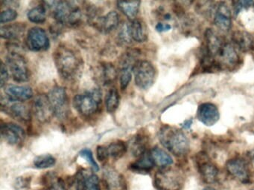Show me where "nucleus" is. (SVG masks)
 Segmentation results:
<instances>
[{"instance_id": "1", "label": "nucleus", "mask_w": 254, "mask_h": 190, "mask_svg": "<svg viewBox=\"0 0 254 190\" xmlns=\"http://www.w3.org/2000/svg\"><path fill=\"white\" fill-rule=\"evenodd\" d=\"M54 62L61 77L67 80L76 78L82 66L76 52L64 46H59L55 51Z\"/></svg>"}, {"instance_id": "2", "label": "nucleus", "mask_w": 254, "mask_h": 190, "mask_svg": "<svg viewBox=\"0 0 254 190\" xmlns=\"http://www.w3.org/2000/svg\"><path fill=\"white\" fill-rule=\"evenodd\" d=\"M159 140L162 145L176 156H183L189 150V142L184 132L177 128L164 126L160 129Z\"/></svg>"}, {"instance_id": "3", "label": "nucleus", "mask_w": 254, "mask_h": 190, "mask_svg": "<svg viewBox=\"0 0 254 190\" xmlns=\"http://www.w3.org/2000/svg\"><path fill=\"white\" fill-rule=\"evenodd\" d=\"M53 8V16L60 25H78L82 19V11L74 1H48L45 2Z\"/></svg>"}, {"instance_id": "4", "label": "nucleus", "mask_w": 254, "mask_h": 190, "mask_svg": "<svg viewBox=\"0 0 254 190\" xmlns=\"http://www.w3.org/2000/svg\"><path fill=\"white\" fill-rule=\"evenodd\" d=\"M102 93L99 89L79 94L75 96L73 105L76 111L84 117H90L97 112L102 103Z\"/></svg>"}, {"instance_id": "5", "label": "nucleus", "mask_w": 254, "mask_h": 190, "mask_svg": "<svg viewBox=\"0 0 254 190\" xmlns=\"http://www.w3.org/2000/svg\"><path fill=\"white\" fill-rule=\"evenodd\" d=\"M53 114L59 120L67 117L69 113V98L65 88L56 86L48 95Z\"/></svg>"}, {"instance_id": "6", "label": "nucleus", "mask_w": 254, "mask_h": 190, "mask_svg": "<svg viewBox=\"0 0 254 190\" xmlns=\"http://www.w3.org/2000/svg\"><path fill=\"white\" fill-rule=\"evenodd\" d=\"M7 67L15 81L23 83L30 79V71L24 56L11 50L7 56Z\"/></svg>"}, {"instance_id": "7", "label": "nucleus", "mask_w": 254, "mask_h": 190, "mask_svg": "<svg viewBox=\"0 0 254 190\" xmlns=\"http://www.w3.org/2000/svg\"><path fill=\"white\" fill-rule=\"evenodd\" d=\"M133 72L136 86L140 89H149L155 81L156 69L149 61H138L133 67Z\"/></svg>"}, {"instance_id": "8", "label": "nucleus", "mask_w": 254, "mask_h": 190, "mask_svg": "<svg viewBox=\"0 0 254 190\" xmlns=\"http://www.w3.org/2000/svg\"><path fill=\"white\" fill-rule=\"evenodd\" d=\"M154 185L158 190H180L182 187V177L176 171L162 170L154 177Z\"/></svg>"}, {"instance_id": "9", "label": "nucleus", "mask_w": 254, "mask_h": 190, "mask_svg": "<svg viewBox=\"0 0 254 190\" xmlns=\"http://www.w3.org/2000/svg\"><path fill=\"white\" fill-rule=\"evenodd\" d=\"M1 108L5 114L19 121L28 122L30 120V110L23 102L10 100L6 96H2Z\"/></svg>"}, {"instance_id": "10", "label": "nucleus", "mask_w": 254, "mask_h": 190, "mask_svg": "<svg viewBox=\"0 0 254 190\" xmlns=\"http://www.w3.org/2000/svg\"><path fill=\"white\" fill-rule=\"evenodd\" d=\"M26 45L32 51H44L50 47V39L45 30L33 27L28 31Z\"/></svg>"}, {"instance_id": "11", "label": "nucleus", "mask_w": 254, "mask_h": 190, "mask_svg": "<svg viewBox=\"0 0 254 190\" xmlns=\"http://www.w3.org/2000/svg\"><path fill=\"white\" fill-rule=\"evenodd\" d=\"M212 16L218 29L224 32L230 31L232 27L231 11L227 3H218L212 9Z\"/></svg>"}, {"instance_id": "12", "label": "nucleus", "mask_w": 254, "mask_h": 190, "mask_svg": "<svg viewBox=\"0 0 254 190\" xmlns=\"http://www.w3.org/2000/svg\"><path fill=\"white\" fill-rule=\"evenodd\" d=\"M32 111L35 117L41 123L50 121L53 114V108L48 96L39 95L35 98L32 104Z\"/></svg>"}, {"instance_id": "13", "label": "nucleus", "mask_w": 254, "mask_h": 190, "mask_svg": "<svg viewBox=\"0 0 254 190\" xmlns=\"http://www.w3.org/2000/svg\"><path fill=\"white\" fill-rule=\"evenodd\" d=\"M2 137L8 144L18 145L23 143L26 138L25 130L16 123H7L1 126Z\"/></svg>"}, {"instance_id": "14", "label": "nucleus", "mask_w": 254, "mask_h": 190, "mask_svg": "<svg viewBox=\"0 0 254 190\" xmlns=\"http://www.w3.org/2000/svg\"><path fill=\"white\" fill-rule=\"evenodd\" d=\"M90 22L99 31L104 33H110L115 30L120 23V17L117 12L110 11L103 16H96Z\"/></svg>"}, {"instance_id": "15", "label": "nucleus", "mask_w": 254, "mask_h": 190, "mask_svg": "<svg viewBox=\"0 0 254 190\" xmlns=\"http://www.w3.org/2000/svg\"><path fill=\"white\" fill-rule=\"evenodd\" d=\"M220 114L216 105L209 102L201 104L197 110V118L205 126H212L219 120Z\"/></svg>"}, {"instance_id": "16", "label": "nucleus", "mask_w": 254, "mask_h": 190, "mask_svg": "<svg viewBox=\"0 0 254 190\" xmlns=\"http://www.w3.org/2000/svg\"><path fill=\"white\" fill-rule=\"evenodd\" d=\"M5 96L10 100L23 102L33 96L32 89L28 86L8 85L5 87Z\"/></svg>"}, {"instance_id": "17", "label": "nucleus", "mask_w": 254, "mask_h": 190, "mask_svg": "<svg viewBox=\"0 0 254 190\" xmlns=\"http://www.w3.org/2000/svg\"><path fill=\"white\" fill-rule=\"evenodd\" d=\"M75 182L77 190H101L97 175L86 170L78 172Z\"/></svg>"}, {"instance_id": "18", "label": "nucleus", "mask_w": 254, "mask_h": 190, "mask_svg": "<svg viewBox=\"0 0 254 190\" xmlns=\"http://www.w3.org/2000/svg\"><path fill=\"white\" fill-rule=\"evenodd\" d=\"M104 182L108 190H126V184L121 174L115 169L107 167L104 170Z\"/></svg>"}, {"instance_id": "19", "label": "nucleus", "mask_w": 254, "mask_h": 190, "mask_svg": "<svg viewBox=\"0 0 254 190\" xmlns=\"http://www.w3.org/2000/svg\"><path fill=\"white\" fill-rule=\"evenodd\" d=\"M226 167L227 172L232 176L242 182H248L249 180V172L245 160L240 158L232 159L227 162Z\"/></svg>"}, {"instance_id": "20", "label": "nucleus", "mask_w": 254, "mask_h": 190, "mask_svg": "<svg viewBox=\"0 0 254 190\" xmlns=\"http://www.w3.org/2000/svg\"><path fill=\"white\" fill-rule=\"evenodd\" d=\"M232 43L238 50L248 51L254 46V40L252 35L246 31H238L233 33Z\"/></svg>"}, {"instance_id": "21", "label": "nucleus", "mask_w": 254, "mask_h": 190, "mask_svg": "<svg viewBox=\"0 0 254 190\" xmlns=\"http://www.w3.org/2000/svg\"><path fill=\"white\" fill-rule=\"evenodd\" d=\"M26 25L23 23H14L3 25L0 28V35L6 40H19L23 37Z\"/></svg>"}, {"instance_id": "22", "label": "nucleus", "mask_w": 254, "mask_h": 190, "mask_svg": "<svg viewBox=\"0 0 254 190\" xmlns=\"http://www.w3.org/2000/svg\"><path fill=\"white\" fill-rule=\"evenodd\" d=\"M129 31L132 40L138 43H143L148 38L146 25L139 19H134L128 22Z\"/></svg>"}, {"instance_id": "23", "label": "nucleus", "mask_w": 254, "mask_h": 190, "mask_svg": "<svg viewBox=\"0 0 254 190\" xmlns=\"http://www.w3.org/2000/svg\"><path fill=\"white\" fill-rule=\"evenodd\" d=\"M198 167L199 172L206 182L213 183L216 180L218 173V169L209 160L205 159L203 161H200Z\"/></svg>"}, {"instance_id": "24", "label": "nucleus", "mask_w": 254, "mask_h": 190, "mask_svg": "<svg viewBox=\"0 0 254 190\" xmlns=\"http://www.w3.org/2000/svg\"><path fill=\"white\" fill-rule=\"evenodd\" d=\"M140 1H117L119 10L128 19L134 20L139 13Z\"/></svg>"}, {"instance_id": "25", "label": "nucleus", "mask_w": 254, "mask_h": 190, "mask_svg": "<svg viewBox=\"0 0 254 190\" xmlns=\"http://www.w3.org/2000/svg\"><path fill=\"white\" fill-rule=\"evenodd\" d=\"M154 164L160 167H166L173 163L172 157L167 152L158 147L153 148L151 152Z\"/></svg>"}, {"instance_id": "26", "label": "nucleus", "mask_w": 254, "mask_h": 190, "mask_svg": "<svg viewBox=\"0 0 254 190\" xmlns=\"http://www.w3.org/2000/svg\"><path fill=\"white\" fill-rule=\"evenodd\" d=\"M147 140L144 135L138 134L132 140L130 143V151L135 157H141L146 152Z\"/></svg>"}, {"instance_id": "27", "label": "nucleus", "mask_w": 254, "mask_h": 190, "mask_svg": "<svg viewBox=\"0 0 254 190\" xmlns=\"http://www.w3.org/2000/svg\"><path fill=\"white\" fill-rule=\"evenodd\" d=\"M154 165V162L151 157V154L146 151L139 157V160L137 161L132 164L131 168L134 170L139 171V172H148L152 169Z\"/></svg>"}, {"instance_id": "28", "label": "nucleus", "mask_w": 254, "mask_h": 190, "mask_svg": "<svg viewBox=\"0 0 254 190\" xmlns=\"http://www.w3.org/2000/svg\"><path fill=\"white\" fill-rule=\"evenodd\" d=\"M120 104V95L115 88L110 89L105 97V107L108 112L113 113L118 108Z\"/></svg>"}, {"instance_id": "29", "label": "nucleus", "mask_w": 254, "mask_h": 190, "mask_svg": "<svg viewBox=\"0 0 254 190\" xmlns=\"http://www.w3.org/2000/svg\"><path fill=\"white\" fill-rule=\"evenodd\" d=\"M27 16L29 21L33 23H43L47 19V7L44 5L36 6L28 12Z\"/></svg>"}, {"instance_id": "30", "label": "nucleus", "mask_w": 254, "mask_h": 190, "mask_svg": "<svg viewBox=\"0 0 254 190\" xmlns=\"http://www.w3.org/2000/svg\"><path fill=\"white\" fill-rule=\"evenodd\" d=\"M102 82L105 85H110L115 81L117 77V70L111 63H105L102 67Z\"/></svg>"}, {"instance_id": "31", "label": "nucleus", "mask_w": 254, "mask_h": 190, "mask_svg": "<svg viewBox=\"0 0 254 190\" xmlns=\"http://www.w3.org/2000/svg\"><path fill=\"white\" fill-rule=\"evenodd\" d=\"M108 155L113 158H120L126 152V144L123 141H116L110 144L108 147Z\"/></svg>"}, {"instance_id": "32", "label": "nucleus", "mask_w": 254, "mask_h": 190, "mask_svg": "<svg viewBox=\"0 0 254 190\" xmlns=\"http://www.w3.org/2000/svg\"><path fill=\"white\" fill-rule=\"evenodd\" d=\"M133 69V67L120 65V88H121L122 90H125L130 83L132 79Z\"/></svg>"}, {"instance_id": "33", "label": "nucleus", "mask_w": 254, "mask_h": 190, "mask_svg": "<svg viewBox=\"0 0 254 190\" xmlns=\"http://www.w3.org/2000/svg\"><path fill=\"white\" fill-rule=\"evenodd\" d=\"M56 160L51 154L38 156L34 160V165L38 169H47L56 164Z\"/></svg>"}, {"instance_id": "34", "label": "nucleus", "mask_w": 254, "mask_h": 190, "mask_svg": "<svg viewBox=\"0 0 254 190\" xmlns=\"http://www.w3.org/2000/svg\"><path fill=\"white\" fill-rule=\"evenodd\" d=\"M118 35L119 40L121 41V43H124V44H130L132 43L133 40H132L130 31H129L128 22H126L122 25Z\"/></svg>"}, {"instance_id": "35", "label": "nucleus", "mask_w": 254, "mask_h": 190, "mask_svg": "<svg viewBox=\"0 0 254 190\" xmlns=\"http://www.w3.org/2000/svg\"><path fill=\"white\" fill-rule=\"evenodd\" d=\"M79 154L81 157L85 159L88 162L89 164L91 166L95 172H98L99 170V166H98L97 163L93 157L91 150L88 149V148H84V149L80 151Z\"/></svg>"}, {"instance_id": "36", "label": "nucleus", "mask_w": 254, "mask_h": 190, "mask_svg": "<svg viewBox=\"0 0 254 190\" xmlns=\"http://www.w3.org/2000/svg\"><path fill=\"white\" fill-rule=\"evenodd\" d=\"M233 7L236 16L239 15L243 10H248L251 7H254V1H233Z\"/></svg>"}, {"instance_id": "37", "label": "nucleus", "mask_w": 254, "mask_h": 190, "mask_svg": "<svg viewBox=\"0 0 254 190\" xmlns=\"http://www.w3.org/2000/svg\"><path fill=\"white\" fill-rule=\"evenodd\" d=\"M17 13L15 10L13 8H8L4 10L0 15V22L1 23H6V22H11L17 19Z\"/></svg>"}, {"instance_id": "38", "label": "nucleus", "mask_w": 254, "mask_h": 190, "mask_svg": "<svg viewBox=\"0 0 254 190\" xmlns=\"http://www.w3.org/2000/svg\"><path fill=\"white\" fill-rule=\"evenodd\" d=\"M1 78H0V86L1 88H4L6 86V83L9 78V74H8V67L3 62H1Z\"/></svg>"}, {"instance_id": "39", "label": "nucleus", "mask_w": 254, "mask_h": 190, "mask_svg": "<svg viewBox=\"0 0 254 190\" xmlns=\"http://www.w3.org/2000/svg\"><path fill=\"white\" fill-rule=\"evenodd\" d=\"M30 184V179L29 178H25V177H20V178H17L16 180L15 183H14V187L20 190V189H25L26 187H29Z\"/></svg>"}, {"instance_id": "40", "label": "nucleus", "mask_w": 254, "mask_h": 190, "mask_svg": "<svg viewBox=\"0 0 254 190\" xmlns=\"http://www.w3.org/2000/svg\"><path fill=\"white\" fill-rule=\"evenodd\" d=\"M108 148L107 147L100 146L97 147V157L100 161H105L108 158Z\"/></svg>"}, {"instance_id": "41", "label": "nucleus", "mask_w": 254, "mask_h": 190, "mask_svg": "<svg viewBox=\"0 0 254 190\" xmlns=\"http://www.w3.org/2000/svg\"><path fill=\"white\" fill-rule=\"evenodd\" d=\"M50 190H66V189L64 183L59 180L54 182V184H52Z\"/></svg>"}, {"instance_id": "42", "label": "nucleus", "mask_w": 254, "mask_h": 190, "mask_svg": "<svg viewBox=\"0 0 254 190\" xmlns=\"http://www.w3.org/2000/svg\"><path fill=\"white\" fill-rule=\"evenodd\" d=\"M171 25L169 24L158 23L156 25V29L159 32H164V31H169L171 29Z\"/></svg>"}, {"instance_id": "43", "label": "nucleus", "mask_w": 254, "mask_h": 190, "mask_svg": "<svg viewBox=\"0 0 254 190\" xmlns=\"http://www.w3.org/2000/svg\"><path fill=\"white\" fill-rule=\"evenodd\" d=\"M191 124H192V120H187L184 121V123H183L181 126H182V127L184 128V129H188L191 127Z\"/></svg>"}, {"instance_id": "44", "label": "nucleus", "mask_w": 254, "mask_h": 190, "mask_svg": "<svg viewBox=\"0 0 254 190\" xmlns=\"http://www.w3.org/2000/svg\"><path fill=\"white\" fill-rule=\"evenodd\" d=\"M202 190H216L215 189L212 188V187H205V188H203Z\"/></svg>"}]
</instances>
